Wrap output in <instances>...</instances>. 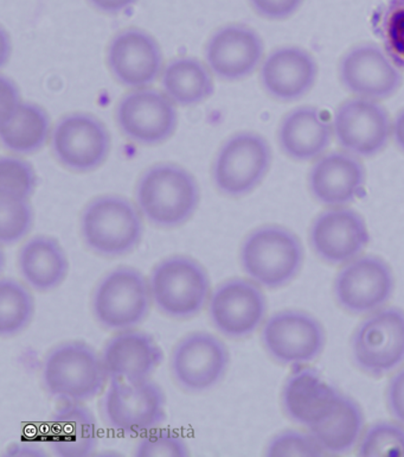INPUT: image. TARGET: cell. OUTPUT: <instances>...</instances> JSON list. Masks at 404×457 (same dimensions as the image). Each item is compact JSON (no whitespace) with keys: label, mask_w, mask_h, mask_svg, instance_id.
I'll use <instances>...</instances> for the list:
<instances>
[{"label":"cell","mask_w":404,"mask_h":457,"mask_svg":"<svg viewBox=\"0 0 404 457\" xmlns=\"http://www.w3.org/2000/svg\"><path fill=\"white\" fill-rule=\"evenodd\" d=\"M136 206L158 228H179L196 213L201 192L196 179L175 163H158L147 169L136 185Z\"/></svg>","instance_id":"obj_1"},{"label":"cell","mask_w":404,"mask_h":457,"mask_svg":"<svg viewBox=\"0 0 404 457\" xmlns=\"http://www.w3.org/2000/svg\"><path fill=\"white\" fill-rule=\"evenodd\" d=\"M305 261L301 240L291 229L266 225L243 240L240 262L245 275L266 289H280L293 282Z\"/></svg>","instance_id":"obj_2"},{"label":"cell","mask_w":404,"mask_h":457,"mask_svg":"<svg viewBox=\"0 0 404 457\" xmlns=\"http://www.w3.org/2000/svg\"><path fill=\"white\" fill-rule=\"evenodd\" d=\"M81 236L93 253L119 258L132 253L144 237L138 206L120 195H103L87 204L80 221Z\"/></svg>","instance_id":"obj_3"},{"label":"cell","mask_w":404,"mask_h":457,"mask_svg":"<svg viewBox=\"0 0 404 457\" xmlns=\"http://www.w3.org/2000/svg\"><path fill=\"white\" fill-rule=\"evenodd\" d=\"M107 379L103 358L82 341L56 345L43 361V385L60 402L85 403L99 397Z\"/></svg>","instance_id":"obj_4"},{"label":"cell","mask_w":404,"mask_h":457,"mask_svg":"<svg viewBox=\"0 0 404 457\" xmlns=\"http://www.w3.org/2000/svg\"><path fill=\"white\" fill-rule=\"evenodd\" d=\"M149 283L153 304L162 315L173 320H189L201 314L211 296L208 272L186 255H172L158 262Z\"/></svg>","instance_id":"obj_5"},{"label":"cell","mask_w":404,"mask_h":457,"mask_svg":"<svg viewBox=\"0 0 404 457\" xmlns=\"http://www.w3.org/2000/svg\"><path fill=\"white\" fill-rule=\"evenodd\" d=\"M149 280L136 269L120 266L97 283L92 298L94 318L103 328L125 332L142 325L153 305Z\"/></svg>","instance_id":"obj_6"},{"label":"cell","mask_w":404,"mask_h":457,"mask_svg":"<svg viewBox=\"0 0 404 457\" xmlns=\"http://www.w3.org/2000/svg\"><path fill=\"white\" fill-rule=\"evenodd\" d=\"M272 160V149L261 135L236 133L219 147L212 164V181L223 195H248L261 185Z\"/></svg>","instance_id":"obj_7"},{"label":"cell","mask_w":404,"mask_h":457,"mask_svg":"<svg viewBox=\"0 0 404 457\" xmlns=\"http://www.w3.org/2000/svg\"><path fill=\"white\" fill-rule=\"evenodd\" d=\"M355 365L371 377L388 376L404 362V312L382 308L367 316L351 337Z\"/></svg>","instance_id":"obj_8"},{"label":"cell","mask_w":404,"mask_h":457,"mask_svg":"<svg viewBox=\"0 0 404 457\" xmlns=\"http://www.w3.org/2000/svg\"><path fill=\"white\" fill-rule=\"evenodd\" d=\"M165 395L153 380L111 379L103 399V416L117 433L133 436L156 429L166 419Z\"/></svg>","instance_id":"obj_9"},{"label":"cell","mask_w":404,"mask_h":457,"mask_svg":"<svg viewBox=\"0 0 404 457\" xmlns=\"http://www.w3.org/2000/svg\"><path fill=\"white\" fill-rule=\"evenodd\" d=\"M261 341L274 361L283 366H305L322 355L326 333L322 323L309 312L283 311L263 323Z\"/></svg>","instance_id":"obj_10"},{"label":"cell","mask_w":404,"mask_h":457,"mask_svg":"<svg viewBox=\"0 0 404 457\" xmlns=\"http://www.w3.org/2000/svg\"><path fill=\"white\" fill-rule=\"evenodd\" d=\"M394 272L378 255H359L342 266L334 283L335 302L352 315H370L391 301Z\"/></svg>","instance_id":"obj_11"},{"label":"cell","mask_w":404,"mask_h":457,"mask_svg":"<svg viewBox=\"0 0 404 457\" xmlns=\"http://www.w3.org/2000/svg\"><path fill=\"white\" fill-rule=\"evenodd\" d=\"M332 126L342 149L359 158L376 156L392 139L391 114L376 100H345L335 111Z\"/></svg>","instance_id":"obj_12"},{"label":"cell","mask_w":404,"mask_h":457,"mask_svg":"<svg viewBox=\"0 0 404 457\" xmlns=\"http://www.w3.org/2000/svg\"><path fill=\"white\" fill-rule=\"evenodd\" d=\"M228 348L214 334L194 332L173 348L169 369L176 384L191 394L211 390L228 372Z\"/></svg>","instance_id":"obj_13"},{"label":"cell","mask_w":404,"mask_h":457,"mask_svg":"<svg viewBox=\"0 0 404 457\" xmlns=\"http://www.w3.org/2000/svg\"><path fill=\"white\" fill-rule=\"evenodd\" d=\"M267 298L251 279L232 278L219 284L208 303L209 319L228 339L252 336L265 322Z\"/></svg>","instance_id":"obj_14"},{"label":"cell","mask_w":404,"mask_h":457,"mask_svg":"<svg viewBox=\"0 0 404 457\" xmlns=\"http://www.w3.org/2000/svg\"><path fill=\"white\" fill-rule=\"evenodd\" d=\"M111 144L106 125L93 114L64 115L53 129V153L71 171L96 170L110 156Z\"/></svg>","instance_id":"obj_15"},{"label":"cell","mask_w":404,"mask_h":457,"mask_svg":"<svg viewBox=\"0 0 404 457\" xmlns=\"http://www.w3.org/2000/svg\"><path fill=\"white\" fill-rule=\"evenodd\" d=\"M342 87L357 98L382 100L396 95L403 84L402 70L383 46L362 43L348 50L338 68Z\"/></svg>","instance_id":"obj_16"},{"label":"cell","mask_w":404,"mask_h":457,"mask_svg":"<svg viewBox=\"0 0 404 457\" xmlns=\"http://www.w3.org/2000/svg\"><path fill=\"white\" fill-rule=\"evenodd\" d=\"M117 122L126 138L154 146L175 135L178 112L164 92L153 87L133 89L119 103Z\"/></svg>","instance_id":"obj_17"},{"label":"cell","mask_w":404,"mask_h":457,"mask_svg":"<svg viewBox=\"0 0 404 457\" xmlns=\"http://www.w3.org/2000/svg\"><path fill=\"white\" fill-rule=\"evenodd\" d=\"M370 233L362 215L351 208L331 207L312 222L309 244L317 257L330 265H345L362 255Z\"/></svg>","instance_id":"obj_18"},{"label":"cell","mask_w":404,"mask_h":457,"mask_svg":"<svg viewBox=\"0 0 404 457\" xmlns=\"http://www.w3.org/2000/svg\"><path fill=\"white\" fill-rule=\"evenodd\" d=\"M107 62L117 81L132 89L151 87L164 71L160 43L138 28L114 36L108 46Z\"/></svg>","instance_id":"obj_19"},{"label":"cell","mask_w":404,"mask_h":457,"mask_svg":"<svg viewBox=\"0 0 404 457\" xmlns=\"http://www.w3.org/2000/svg\"><path fill=\"white\" fill-rule=\"evenodd\" d=\"M342 395L313 367L297 366L284 381L281 404L292 422L311 430L330 419Z\"/></svg>","instance_id":"obj_20"},{"label":"cell","mask_w":404,"mask_h":457,"mask_svg":"<svg viewBox=\"0 0 404 457\" xmlns=\"http://www.w3.org/2000/svg\"><path fill=\"white\" fill-rule=\"evenodd\" d=\"M205 60L212 74L221 80H243L261 67L265 60V43L261 36L247 25H226L209 38Z\"/></svg>","instance_id":"obj_21"},{"label":"cell","mask_w":404,"mask_h":457,"mask_svg":"<svg viewBox=\"0 0 404 457\" xmlns=\"http://www.w3.org/2000/svg\"><path fill=\"white\" fill-rule=\"evenodd\" d=\"M318 73V64L311 53L301 46H286L265 57L260 67V81L270 98L292 103L312 91Z\"/></svg>","instance_id":"obj_22"},{"label":"cell","mask_w":404,"mask_h":457,"mask_svg":"<svg viewBox=\"0 0 404 457\" xmlns=\"http://www.w3.org/2000/svg\"><path fill=\"white\" fill-rule=\"evenodd\" d=\"M366 168L359 157L345 150L324 154L309 175V188L316 201L328 208L346 207L366 188Z\"/></svg>","instance_id":"obj_23"},{"label":"cell","mask_w":404,"mask_h":457,"mask_svg":"<svg viewBox=\"0 0 404 457\" xmlns=\"http://www.w3.org/2000/svg\"><path fill=\"white\" fill-rule=\"evenodd\" d=\"M101 358L108 379L140 383L160 367L162 352L150 334L129 329L108 340Z\"/></svg>","instance_id":"obj_24"},{"label":"cell","mask_w":404,"mask_h":457,"mask_svg":"<svg viewBox=\"0 0 404 457\" xmlns=\"http://www.w3.org/2000/svg\"><path fill=\"white\" fill-rule=\"evenodd\" d=\"M334 126L322 110L298 107L284 115L277 129V142L291 160L311 162L326 154L334 138Z\"/></svg>","instance_id":"obj_25"},{"label":"cell","mask_w":404,"mask_h":457,"mask_svg":"<svg viewBox=\"0 0 404 457\" xmlns=\"http://www.w3.org/2000/svg\"><path fill=\"white\" fill-rule=\"evenodd\" d=\"M18 270L29 287L38 293H48L67 278L70 262L55 237L37 236L21 246Z\"/></svg>","instance_id":"obj_26"},{"label":"cell","mask_w":404,"mask_h":457,"mask_svg":"<svg viewBox=\"0 0 404 457\" xmlns=\"http://www.w3.org/2000/svg\"><path fill=\"white\" fill-rule=\"evenodd\" d=\"M49 431L50 447L57 456H89L97 447L96 420L82 403H64L54 413Z\"/></svg>","instance_id":"obj_27"},{"label":"cell","mask_w":404,"mask_h":457,"mask_svg":"<svg viewBox=\"0 0 404 457\" xmlns=\"http://www.w3.org/2000/svg\"><path fill=\"white\" fill-rule=\"evenodd\" d=\"M161 86L162 92L176 105L183 107L196 106L215 93L210 68L189 56L177 57L166 64L161 74Z\"/></svg>","instance_id":"obj_28"},{"label":"cell","mask_w":404,"mask_h":457,"mask_svg":"<svg viewBox=\"0 0 404 457\" xmlns=\"http://www.w3.org/2000/svg\"><path fill=\"white\" fill-rule=\"evenodd\" d=\"M52 133L48 112L34 103H21L16 112L0 122L3 146L18 156L37 153L48 143Z\"/></svg>","instance_id":"obj_29"},{"label":"cell","mask_w":404,"mask_h":457,"mask_svg":"<svg viewBox=\"0 0 404 457\" xmlns=\"http://www.w3.org/2000/svg\"><path fill=\"white\" fill-rule=\"evenodd\" d=\"M366 427L362 408L355 399L342 395L330 419L309 430L325 455H344L359 445Z\"/></svg>","instance_id":"obj_30"},{"label":"cell","mask_w":404,"mask_h":457,"mask_svg":"<svg viewBox=\"0 0 404 457\" xmlns=\"http://www.w3.org/2000/svg\"><path fill=\"white\" fill-rule=\"evenodd\" d=\"M35 314V300L28 287L12 278L0 280V334L18 336L28 328Z\"/></svg>","instance_id":"obj_31"},{"label":"cell","mask_w":404,"mask_h":457,"mask_svg":"<svg viewBox=\"0 0 404 457\" xmlns=\"http://www.w3.org/2000/svg\"><path fill=\"white\" fill-rule=\"evenodd\" d=\"M374 25L385 52L404 71V0H389L375 16Z\"/></svg>","instance_id":"obj_32"},{"label":"cell","mask_w":404,"mask_h":457,"mask_svg":"<svg viewBox=\"0 0 404 457\" xmlns=\"http://www.w3.org/2000/svg\"><path fill=\"white\" fill-rule=\"evenodd\" d=\"M34 226L30 201L0 195V241L4 246L20 243Z\"/></svg>","instance_id":"obj_33"},{"label":"cell","mask_w":404,"mask_h":457,"mask_svg":"<svg viewBox=\"0 0 404 457\" xmlns=\"http://www.w3.org/2000/svg\"><path fill=\"white\" fill-rule=\"evenodd\" d=\"M37 187V175L29 162L9 154L0 160V195L30 200Z\"/></svg>","instance_id":"obj_34"},{"label":"cell","mask_w":404,"mask_h":457,"mask_svg":"<svg viewBox=\"0 0 404 457\" xmlns=\"http://www.w3.org/2000/svg\"><path fill=\"white\" fill-rule=\"evenodd\" d=\"M360 456H404V426L381 420L363 434L359 445Z\"/></svg>","instance_id":"obj_35"},{"label":"cell","mask_w":404,"mask_h":457,"mask_svg":"<svg viewBox=\"0 0 404 457\" xmlns=\"http://www.w3.org/2000/svg\"><path fill=\"white\" fill-rule=\"evenodd\" d=\"M267 456H323L325 453L312 434L284 430L269 441Z\"/></svg>","instance_id":"obj_36"},{"label":"cell","mask_w":404,"mask_h":457,"mask_svg":"<svg viewBox=\"0 0 404 457\" xmlns=\"http://www.w3.org/2000/svg\"><path fill=\"white\" fill-rule=\"evenodd\" d=\"M136 456H189L186 441L171 430H151L136 445Z\"/></svg>","instance_id":"obj_37"},{"label":"cell","mask_w":404,"mask_h":457,"mask_svg":"<svg viewBox=\"0 0 404 457\" xmlns=\"http://www.w3.org/2000/svg\"><path fill=\"white\" fill-rule=\"evenodd\" d=\"M305 0H249L259 16L269 21L287 20L297 13Z\"/></svg>","instance_id":"obj_38"},{"label":"cell","mask_w":404,"mask_h":457,"mask_svg":"<svg viewBox=\"0 0 404 457\" xmlns=\"http://www.w3.org/2000/svg\"><path fill=\"white\" fill-rule=\"evenodd\" d=\"M385 398L392 416L404 426V369L398 370L389 380Z\"/></svg>","instance_id":"obj_39"},{"label":"cell","mask_w":404,"mask_h":457,"mask_svg":"<svg viewBox=\"0 0 404 457\" xmlns=\"http://www.w3.org/2000/svg\"><path fill=\"white\" fill-rule=\"evenodd\" d=\"M0 88V122L7 120L21 106V92L12 79L2 77Z\"/></svg>","instance_id":"obj_40"},{"label":"cell","mask_w":404,"mask_h":457,"mask_svg":"<svg viewBox=\"0 0 404 457\" xmlns=\"http://www.w3.org/2000/svg\"><path fill=\"white\" fill-rule=\"evenodd\" d=\"M88 2L100 12L119 14L135 5L138 0H88Z\"/></svg>","instance_id":"obj_41"},{"label":"cell","mask_w":404,"mask_h":457,"mask_svg":"<svg viewBox=\"0 0 404 457\" xmlns=\"http://www.w3.org/2000/svg\"><path fill=\"white\" fill-rule=\"evenodd\" d=\"M392 139L404 154V109L400 111L392 120Z\"/></svg>","instance_id":"obj_42"},{"label":"cell","mask_w":404,"mask_h":457,"mask_svg":"<svg viewBox=\"0 0 404 457\" xmlns=\"http://www.w3.org/2000/svg\"><path fill=\"white\" fill-rule=\"evenodd\" d=\"M7 454L11 456H45L42 449L31 447V445H18L9 449Z\"/></svg>","instance_id":"obj_43"}]
</instances>
